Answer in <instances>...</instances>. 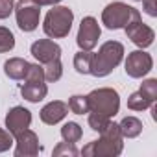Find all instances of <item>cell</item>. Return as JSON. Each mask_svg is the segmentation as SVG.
I'll return each mask as SVG.
<instances>
[{"mask_svg": "<svg viewBox=\"0 0 157 157\" xmlns=\"http://www.w3.org/2000/svg\"><path fill=\"white\" fill-rule=\"evenodd\" d=\"M13 139H15V155L17 157H35L43 150L39 144L37 133L32 129H24L19 135H15Z\"/></svg>", "mask_w": 157, "mask_h": 157, "instance_id": "10", "label": "cell"}, {"mask_svg": "<svg viewBox=\"0 0 157 157\" xmlns=\"http://www.w3.org/2000/svg\"><path fill=\"white\" fill-rule=\"evenodd\" d=\"M43 70H44V82H50V83L57 82L59 78L63 76V65H61V59L57 57V59H52V61L44 63Z\"/></svg>", "mask_w": 157, "mask_h": 157, "instance_id": "18", "label": "cell"}, {"mask_svg": "<svg viewBox=\"0 0 157 157\" xmlns=\"http://www.w3.org/2000/svg\"><path fill=\"white\" fill-rule=\"evenodd\" d=\"M135 2H142V0H135Z\"/></svg>", "mask_w": 157, "mask_h": 157, "instance_id": "31", "label": "cell"}, {"mask_svg": "<svg viewBox=\"0 0 157 157\" xmlns=\"http://www.w3.org/2000/svg\"><path fill=\"white\" fill-rule=\"evenodd\" d=\"M82 135H83V129H82V126L78 122H67L61 128V137L67 142H74L76 144L78 140L82 139Z\"/></svg>", "mask_w": 157, "mask_h": 157, "instance_id": "19", "label": "cell"}, {"mask_svg": "<svg viewBox=\"0 0 157 157\" xmlns=\"http://www.w3.org/2000/svg\"><path fill=\"white\" fill-rule=\"evenodd\" d=\"M124 67H126V74L129 78H142L153 68V59L144 50H133L128 54Z\"/></svg>", "mask_w": 157, "mask_h": 157, "instance_id": "8", "label": "cell"}, {"mask_svg": "<svg viewBox=\"0 0 157 157\" xmlns=\"http://www.w3.org/2000/svg\"><path fill=\"white\" fill-rule=\"evenodd\" d=\"M124 137L120 133L118 124L109 122L104 131H100V139L83 146L82 155L85 157H117L124 150Z\"/></svg>", "mask_w": 157, "mask_h": 157, "instance_id": "1", "label": "cell"}, {"mask_svg": "<svg viewBox=\"0 0 157 157\" xmlns=\"http://www.w3.org/2000/svg\"><path fill=\"white\" fill-rule=\"evenodd\" d=\"M30 124H32V113L26 107H22V105L11 107L8 111V115H6V128H8V131L13 137L19 135L21 131L28 129Z\"/></svg>", "mask_w": 157, "mask_h": 157, "instance_id": "11", "label": "cell"}, {"mask_svg": "<svg viewBox=\"0 0 157 157\" xmlns=\"http://www.w3.org/2000/svg\"><path fill=\"white\" fill-rule=\"evenodd\" d=\"M30 63L22 57H10L4 63V74L11 80H24V76L28 72Z\"/></svg>", "mask_w": 157, "mask_h": 157, "instance_id": "15", "label": "cell"}, {"mask_svg": "<svg viewBox=\"0 0 157 157\" xmlns=\"http://www.w3.org/2000/svg\"><path fill=\"white\" fill-rule=\"evenodd\" d=\"M124 57V46L118 41H107L104 43L96 54H93V63H91V70L89 74L96 76V78H104L109 76L122 61Z\"/></svg>", "mask_w": 157, "mask_h": 157, "instance_id": "2", "label": "cell"}, {"mask_svg": "<svg viewBox=\"0 0 157 157\" xmlns=\"http://www.w3.org/2000/svg\"><path fill=\"white\" fill-rule=\"evenodd\" d=\"M89 126H91V129L93 131H104L105 128H107V124L111 122V118L109 117H104V115H98V113H93V111H89Z\"/></svg>", "mask_w": 157, "mask_h": 157, "instance_id": "23", "label": "cell"}, {"mask_svg": "<svg viewBox=\"0 0 157 157\" xmlns=\"http://www.w3.org/2000/svg\"><path fill=\"white\" fill-rule=\"evenodd\" d=\"M93 50H80L74 56V68L78 74H89L93 63Z\"/></svg>", "mask_w": 157, "mask_h": 157, "instance_id": "17", "label": "cell"}, {"mask_svg": "<svg viewBox=\"0 0 157 157\" xmlns=\"http://www.w3.org/2000/svg\"><path fill=\"white\" fill-rule=\"evenodd\" d=\"M15 48V35L6 26H0V54H6Z\"/></svg>", "mask_w": 157, "mask_h": 157, "instance_id": "22", "label": "cell"}, {"mask_svg": "<svg viewBox=\"0 0 157 157\" xmlns=\"http://www.w3.org/2000/svg\"><path fill=\"white\" fill-rule=\"evenodd\" d=\"M87 102H89V111L109 117V118H113L120 109V96L111 87H102V89L91 91L87 94Z\"/></svg>", "mask_w": 157, "mask_h": 157, "instance_id": "5", "label": "cell"}, {"mask_svg": "<svg viewBox=\"0 0 157 157\" xmlns=\"http://www.w3.org/2000/svg\"><path fill=\"white\" fill-rule=\"evenodd\" d=\"M67 105L74 115H87L89 113V102H87V96H83V94L70 96Z\"/></svg>", "mask_w": 157, "mask_h": 157, "instance_id": "21", "label": "cell"}, {"mask_svg": "<svg viewBox=\"0 0 157 157\" xmlns=\"http://www.w3.org/2000/svg\"><path fill=\"white\" fill-rule=\"evenodd\" d=\"M30 52L41 65L61 57V46L57 43H54L52 39H39V41H35L30 46Z\"/></svg>", "mask_w": 157, "mask_h": 157, "instance_id": "12", "label": "cell"}, {"mask_svg": "<svg viewBox=\"0 0 157 157\" xmlns=\"http://www.w3.org/2000/svg\"><path fill=\"white\" fill-rule=\"evenodd\" d=\"M24 80L26 82H44V70H43L41 63H30Z\"/></svg>", "mask_w": 157, "mask_h": 157, "instance_id": "25", "label": "cell"}, {"mask_svg": "<svg viewBox=\"0 0 157 157\" xmlns=\"http://www.w3.org/2000/svg\"><path fill=\"white\" fill-rule=\"evenodd\" d=\"M139 19H140V11L124 2H111L102 11V24L109 30L126 28L129 22L139 21Z\"/></svg>", "mask_w": 157, "mask_h": 157, "instance_id": "4", "label": "cell"}, {"mask_svg": "<svg viewBox=\"0 0 157 157\" xmlns=\"http://www.w3.org/2000/svg\"><path fill=\"white\" fill-rule=\"evenodd\" d=\"M21 94H22L24 100H28L32 104H37L43 98H46L48 87H46L44 82H26V83L21 85Z\"/></svg>", "mask_w": 157, "mask_h": 157, "instance_id": "14", "label": "cell"}, {"mask_svg": "<svg viewBox=\"0 0 157 157\" xmlns=\"http://www.w3.org/2000/svg\"><path fill=\"white\" fill-rule=\"evenodd\" d=\"M74 13L67 6H52V10L46 13L43 22V32L52 39L67 37L72 30Z\"/></svg>", "mask_w": 157, "mask_h": 157, "instance_id": "3", "label": "cell"}, {"mask_svg": "<svg viewBox=\"0 0 157 157\" xmlns=\"http://www.w3.org/2000/svg\"><path fill=\"white\" fill-rule=\"evenodd\" d=\"M142 6H144V11L150 17H155L157 15V11H155V0H142Z\"/></svg>", "mask_w": 157, "mask_h": 157, "instance_id": "29", "label": "cell"}, {"mask_svg": "<svg viewBox=\"0 0 157 157\" xmlns=\"http://www.w3.org/2000/svg\"><path fill=\"white\" fill-rule=\"evenodd\" d=\"M35 2H37L39 6H56V4L61 2V0H35Z\"/></svg>", "mask_w": 157, "mask_h": 157, "instance_id": "30", "label": "cell"}, {"mask_svg": "<svg viewBox=\"0 0 157 157\" xmlns=\"http://www.w3.org/2000/svg\"><path fill=\"white\" fill-rule=\"evenodd\" d=\"M153 104H155V102H151V100H150L148 96H144L140 91L129 94V98H128V109H131V111H144V109L151 107Z\"/></svg>", "mask_w": 157, "mask_h": 157, "instance_id": "20", "label": "cell"}, {"mask_svg": "<svg viewBox=\"0 0 157 157\" xmlns=\"http://www.w3.org/2000/svg\"><path fill=\"white\" fill-rule=\"evenodd\" d=\"M15 10L13 0H0V19H8Z\"/></svg>", "mask_w": 157, "mask_h": 157, "instance_id": "28", "label": "cell"}, {"mask_svg": "<svg viewBox=\"0 0 157 157\" xmlns=\"http://www.w3.org/2000/svg\"><path fill=\"white\" fill-rule=\"evenodd\" d=\"M13 135L8 131V129H4L2 126H0V153L2 151H8L11 146H13Z\"/></svg>", "mask_w": 157, "mask_h": 157, "instance_id": "27", "label": "cell"}, {"mask_svg": "<svg viewBox=\"0 0 157 157\" xmlns=\"http://www.w3.org/2000/svg\"><path fill=\"white\" fill-rule=\"evenodd\" d=\"M78 153V148L74 146V142H67V140H63V142H59L56 148H54V151H52V155L54 157H61V155H70V157H76Z\"/></svg>", "mask_w": 157, "mask_h": 157, "instance_id": "24", "label": "cell"}, {"mask_svg": "<svg viewBox=\"0 0 157 157\" xmlns=\"http://www.w3.org/2000/svg\"><path fill=\"white\" fill-rule=\"evenodd\" d=\"M144 96H148L151 102L157 100V80L155 78H150V80H144L140 83V89H139Z\"/></svg>", "mask_w": 157, "mask_h": 157, "instance_id": "26", "label": "cell"}, {"mask_svg": "<svg viewBox=\"0 0 157 157\" xmlns=\"http://www.w3.org/2000/svg\"><path fill=\"white\" fill-rule=\"evenodd\" d=\"M124 32H126L128 39H129L133 44H137L139 48H148V46H151V44H153L155 32H153L148 24H144L140 19H139V21L129 22V24L124 28Z\"/></svg>", "mask_w": 157, "mask_h": 157, "instance_id": "9", "label": "cell"}, {"mask_svg": "<svg viewBox=\"0 0 157 157\" xmlns=\"http://www.w3.org/2000/svg\"><path fill=\"white\" fill-rule=\"evenodd\" d=\"M67 115H68V105L65 102H61V100H54V102L46 104L39 113L41 120L44 124H48V126H54V124L61 122Z\"/></svg>", "mask_w": 157, "mask_h": 157, "instance_id": "13", "label": "cell"}, {"mask_svg": "<svg viewBox=\"0 0 157 157\" xmlns=\"http://www.w3.org/2000/svg\"><path fill=\"white\" fill-rule=\"evenodd\" d=\"M120 133L124 139H135L142 133V122L137 117H124L118 124Z\"/></svg>", "mask_w": 157, "mask_h": 157, "instance_id": "16", "label": "cell"}, {"mask_svg": "<svg viewBox=\"0 0 157 157\" xmlns=\"http://www.w3.org/2000/svg\"><path fill=\"white\" fill-rule=\"evenodd\" d=\"M15 19L17 26L22 32H33L41 21V6L35 0H19L15 4Z\"/></svg>", "mask_w": 157, "mask_h": 157, "instance_id": "6", "label": "cell"}, {"mask_svg": "<svg viewBox=\"0 0 157 157\" xmlns=\"http://www.w3.org/2000/svg\"><path fill=\"white\" fill-rule=\"evenodd\" d=\"M102 35L100 24L94 17H83L78 28V35H76V43L80 46V50H93L98 44V39Z\"/></svg>", "mask_w": 157, "mask_h": 157, "instance_id": "7", "label": "cell"}]
</instances>
